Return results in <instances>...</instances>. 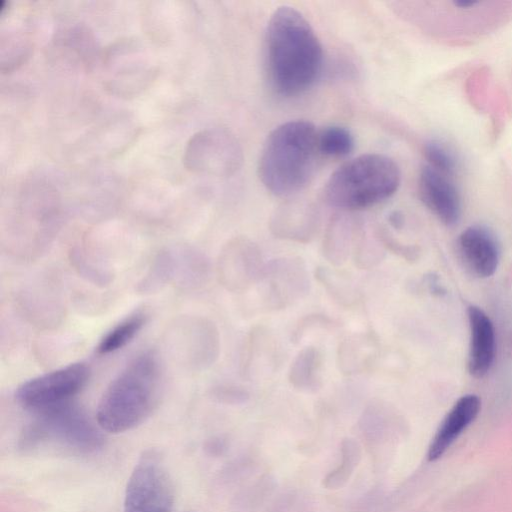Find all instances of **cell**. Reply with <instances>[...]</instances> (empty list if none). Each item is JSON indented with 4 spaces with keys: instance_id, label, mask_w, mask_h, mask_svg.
Instances as JSON below:
<instances>
[{
    "instance_id": "23",
    "label": "cell",
    "mask_w": 512,
    "mask_h": 512,
    "mask_svg": "<svg viewBox=\"0 0 512 512\" xmlns=\"http://www.w3.org/2000/svg\"><path fill=\"white\" fill-rule=\"evenodd\" d=\"M215 397L225 403L242 404L249 399V393L238 386H219L214 390Z\"/></svg>"
},
{
    "instance_id": "5",
    "label": "cell",
    "mask_w": 512,
    "mask_h": 512,
    "mask_svg": "<svg viewBox=\"0 0 512 512\" xmlns=\"http://www.w3.org/2000/svg\"><path fill=\"white\" fill-rule=\"evenodd\" d=\"M20 440L22 448L54 444L79 453L102 446L103 437L85 412L71 401L35 413Z\"/></svg>"
},
{
    "instance_id": "7",
    "label": "cell",
    "mask_w": 512,
    "mask_h": 512,
    "mask_svg": "<svg viewBox=\"0 0 512 512\" xmlns=\"http://www.w3.org/2000/svg\"><path fill=\"white\" fill-rule=\"evenodd\" d=\"M90 373L84 362L69 364L22 383L15 399L33 413L70 402L86 386Z\"/></svg>"
},
{
    "instance_id": "8",
    "label": "cell",
    "mask_w": 512,
    "mask_h": 512,
    "mask_svg": "<svg viewBox=\"0 0 512 512\" xmlns=\"http://www.w3.org/2000/svg\"><path fill=\"white\" fill-rule=\"evenodd\" d=\"M186 166L193 171L230 175L242 162V152L235 137L221 129L195 134L185 150Z\"/></svg>"
},
{
    "instance_id": "18",
    "label": "cell",
    "mask_w": 512,
    "mask_h": 512,
    "mask_svg": "<svg viewBox=\"0 0 512 512\" xmlns=\"http://www.w3.org/2000/svg\"><path fill=\"white\" fill-rule=\"evenodd\" d=\"M122 53L124 57L120 54V57L116 58L112 65L114 69L112 81L118 83L115 88H140L141 82L147 79L149 71L137 55L136 50L128 49Z\"/></svg>"
},
{
    "instance_id": "13",
    "label": "cell",
    "mask_w": 512,
    "mask_h": 512,
    "mask_svg": "<svg viewBox=\"0 0 512 512\" xmlns=\"http://www.w3.org/2000/svg\"><path fill=\"white\" fill-rule=\"evenodd\" d=\"M467 318L470 331L467 368L471 376L482 378L490 371L495 359V329L490 317L478 306L468 307Z\"/></svg>"
},
{
    "instance_id": "19",
    "label": "cell",
    "mask_w": 512,
    "mask_h": 512,
    "mask_svg": "<svg viewBox=\"0 0 512 512\" xmlns=\"http://www.w3.org/2000/svg\"><path fill=\"white\" fill-rule=\"evenodd\" d=\"M317 145L320 155L341 158L349 155L355 145L351 132L342 126H328L318 132Z\"/></svg>"
},
{
    "instance_id": "17",
    "label": "cell",
    "mask_w": 512,
    "mask_h": 512,
    "mask_svg": "<svg viewBox=\"0 0 512 512\" xmlns=\"http://www.w3.org/2000/svg\"><path fill=\"white\" fill-rule=\"evenodd\" d=\"M147 321L145 312L137 311L113 326L99 341L96 353L106 355L125 347L142 330Z\"/></svg>"
},
{
    "instance_id": "21",
    "label": "cell",
    "mask_w": 512,
    "mask_h": 512,
    "mask_svg": "<svg viewBox=\"0 0 512 512\" xmlns=\"http://www.w3.org/2000/svg\"><path fill=\"white\" fill-rule=\"evenodd\" d=\"M424 156L428 166L445 175L453 177L459 168L454 151L440 141H428L424 145Z\"/></svg>"
},
{
    "instance_id": "6",
    "label": "cell",
    "mask_w": 512,
    "mask_h": 512,
    "mask_svg": "<svg viewBox=\"0 0 512 512\" xmlns=\"http://www.w3.org/2000/svg\"><path fill=\"white\" fill-rule=\"evenodd\" d=\"M175 492L172 478L155 450L145 451L127 482L124 512H171Z\"/></svg>"
},
{
    "instance_id": "3",
    "label": "cell",
    "mask_w": 512,
    "mask_h": 512,
    "mask_svg": "<svg viewBox=\"0 0 512 512\" xmlns=\"http://www.w3.org/2000/svg\"><path fill=\"white\" fill-rule=\"evenodd\" d=\"M160 379L154 352L146 351L132 359L103 392L96 410L98 427L118 434L140 425L157 404Z\"/></svg>"
},
{
    "instance_id": "22",
    "label": "cell",
    "mask_w": 512,
    "mask_h": 512,
    "mask_svg": "<svg viewBox=\"0 0 512 512\" xmlns=\"http://www.w3.org/2000/svg\"><path fill=\"white\" fill-rule=\"evenodd\" d=\"M343 460L340 466L332 471L325 480L327 487H337L346 481L352 472L357 458L359 457V449L355 442L347 440L342 448Z\"/></svg>"
},
{
    "instance_id": "1",
    "label": "cell",
    "mask_w": 512,
    "mask_h": 512,
    "mask_svg": "<svg viewBox=\"0 0 512 512\" xmlns=\"http://www.w3.org/2000/svg\"><path fill=\"white\" fill-rule=\"evenodd\" d=\"M266 64L275 92L293 97L309 89L323 66L321 43L295 8L281 6L271 15L265 36Z\"/></svg>"
},
{
    "instance_id": "2",
    "label": "cell",
    "mask_w": 512,
    "mask_h": 512,
    "mask_svg": "<svg viewBox=\"0 0 512 512\" xmlns=\"http://www.w3.org/2000/svg\"><path fill=\"white\" fill-rule=\"evenodd\" d=\"M312 123L292 120L277 126L261 151L258 174L271 193L281 197L304 189L313 177L319 154Z\"/></svg>"
},
{
    "instance_id": "9",
    "label": "cell",
    "mask_w": 512,
    "mask_h": 512,
    "mask_svg": "<svg viewBox=\"0 0 512 512\" xmlns=\"http://www.w3.org/2000/svg\"><path fill=\"white\" fill-rule=\"evenodd\" d=\"M258 282L268 306L283 308L303 297L309 288L306 267L299 258L275 259L265 265Z\"/></svg>"
},
{
    "instance_id": "16",
    "label": "cell",
    "mask_w": 512,
    "mask_h": 512,
    "mask_svg": "<svg viewBox=\"0 0 512 512\" xmlns=\"http://www.w3.org/2000/svg\"><path fill=\"white\" fill-rule=\"evenodd\" d=\"M321 355L312 346L305 347L295 357L289 369V381L302 391H315L320 385Z\"/></svg>"
},
{
    "instance_id": "15",
    "label": "cell",
    "mask_w": 512,
    "mask_h": 512,
    "mask_svg": "<svg viewBox=\"0 0 512 512\" xmlns=\"http://www.w3.org/2000/svg\"><path fill=\"white\" fill-rule=\"evenodd\" d=\"M318 215L315 210L304 205H285L272 218L271 230L280 238L307 242L318 228Z\"/></svg>"
},
{
    "instance_id": "11",
    "label": "cell",
    "mask_w": 512,
    "mask_h": 512,
    "mask_svg": "<svg viewBox=\"0 0 512 512\" xmlns=\"http://www.w3.org/2000/svg\"><path fill=\"white\" fill-rule=\"evenodd\" d=\"M264 267L259 248L246 238L230 242L219 260L222 281L231 290H243L258 282Z\"/></svg>"
},
{
    "instance_id": "20",
    "label": "cell",
    "mask_w": 512,
    "mask_h": 512,
    "mask_svg": "<svg viewBox=\"0 0 512 512\" xmlns=\"http://www.w3.org/2000/svg\"><path fill=\"white\" fill-rule=\"evenodd\" d=\"M350 244L351 233L349 227L344 222L335 221L323 241V253L329 262L334 265H341L349 255Z\"/></svg>"
},
{
    "instance_id": "4",
    "label": "cell",
    "mask_w": 512,
    "mask_h": 512,
    "mask_svg": "<svg viewBox=\"0 0 512 512\" xmlns=\"http://www.w3.org/2000/svg\"><path fill=\"white\" fill-rule=\"evenodd\" d=\"M401 172L393 159L369 153L355 157L335 170L325 188L326 202L342 210L377 205L398 190Z\"/></svg>"
},
{
    "instance_id": "12",
    "label": "cell",
    "mask_w": 512,
    "mask_h": 512,
    "mask_svg": "<svg viewBox=\"0 0 512 512\" xmlns=\"http://www.w3.org/2000/svg\"><path fill=\"white\" fill-rule=\"evenodd\" d=\"M457 249L464 266L474 276H492L500 262V248L494 234L484 226L473 225L463 230Z\"/></svg>"
},
{
    "instance_id": "14",
    "label": "cell",
    "mask_w": 512,
    "mask_h": 512,
    "mask_svg": "<svg viewBox=\"0 0 512 512\" xmlns=\"http://www.w3.org/2000/svg\"><path fill=\"white\" fill-rule=\"evenodd\" d=\"M481 400L475 394L461 396L440 422L428 447L427 459L438 460L477 418Z\"/></svg>"
},
{
    "instance_id": "10",
    "label": "cell",
    "mask_w": 512,
    "mask_h": 512,
    "mask_svg": "<svg viewBox=\"0 0 512 512\" xmlns=\"http://www.w3.org/2000/svg\"><path fill=\"white\" fill-rule=\"evenodd\" d=\"M419 196L424 205L446 226L458 223L462 199L451 176L425 165L418 178Z\"/></svg>"
}]
</instances>
